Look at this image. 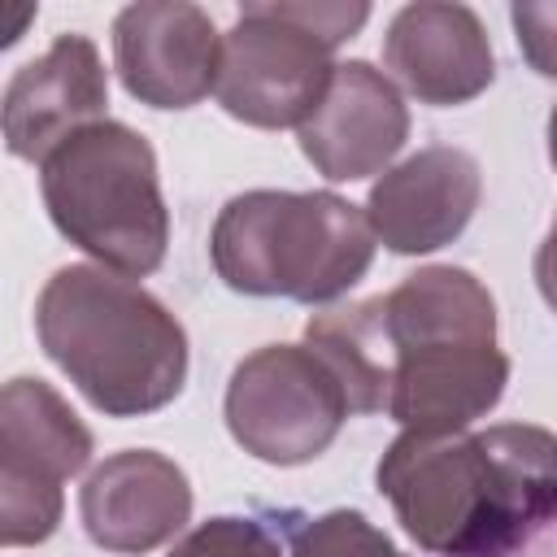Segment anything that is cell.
Wrapping results in <instances>:
<instances>
[{"instance_id": "obj_6", "label": "cell", "mask_w": 557, "mask_h": 557, "mask_svg": "<svg viewBox=\"0 0 557 557\" xmlns=\"http://www.w3.org/2000/svg\"><path fill=\"white\" fill-rule=\"evenodd\" d=\"M335 74L331 48L287 22L278 4H244L235 26L222 35L218 57V104L261 131L300 126L322 100Z\"/></svg>"}, {"instance_id": "obj_5", "label": "cell", "mask_w": 557, "mask_h": 557, "mask_svg": "<svg viewBox=\"0 0 557 557\" xmlns=\"http://www.w3.org/2000/svg\"><path fill=\"white\" fill-rule=\"evenodd\" d=\"M222 409L235 444L270 466L313 461L348 418L335 374L300 344H265L244 357Z\"/></svg>"}, {"instance_id": "obj_1", "label": "cell", "mask_w": 557, "mask_h": 557, "mask_svg": "<svg viewBox=\"0 0 557 557\" xmlns=\"http://www.w3.org/2000/svg\"><path fill=\"white\" fill-rule=\"evenodd\" d=\"M553 435L531 422L405 431L379 461V487L418 548L435 557H509L553 518Z\"/></svg>"}, {"instance_id": "obj_8", "label": "cell", "mask_w": 557, "mask_h": 557, "mask_svg": "<svg viewBox=\"0 0 557 557\" xmlns=\"http://www.w3.org/2000/svg\"><path fill=\"white\" fill-rule=\"evenodd\" d=\"M109 78L87 35H57L35 61H26L0 96L4 148L22 161H39L91 122H104Z\"/></svg>"}, {"instance_id": "obj_3", "label": "cell", "mask_w": 557, "mask_h": 557, "mask_svg": "<svg viewBox=\"0 0 557 557\" xmlns=\"http://www.w3.org/2000/svg\"><path fill=\"white\" fill-rule=\"evenodd\" d=\"M213 270L231 292L322 305L374 261L366 209L335 191H244L213 222Z\"/></svg>"}, {"instance_id": "obj_17", "label": "cell", "mask_w": 557, "mask_h": 557, "mask_svg": "<svg viewBox=\"0 0 557 557\" xmlns=\"http://www.w3.org/2000/svg\"><path fill=\"white\" fill-rule=\"evenodd\" d=\"M61 522V487L0 466V544H44Z\"/></svg>"}, {"instance_id": "obj_20", "label": "cell", "mask_w": 557, "mask_h": 557, "mask_svg": "<svg viewBox=\"0 0 557 557\" xmlns=\"http://www.w3.org/2000/svg\"><path fill=\"white\" fill-rule=\"evenodd\" d=\"M278 13L287 22H296L300 30H309L313 39H322L331 52L352 39L366 17H370V4H318V0H278Z\"/></svg>"}, {"instance_id": "obj_4", "label": "cell", "mask_w": 557, "mask_h": 557, "mask_svg": "<svg viewBox=\"0 0 557 557\" xmlns=\"http://www.w3.org/2000/svg\"><path fill=\"white\" fill-rule=\"evenodd\" d=\"M44 205L57 231L104 270L139 278L165 261L170 209L152 144L122 122H91L39 165Z\"/></svg>"}, {"instance_id": "obj_9", "label": "cell", "mask_w": 557, "mask_h": 557, "mask_svg": "<svg viewBox=\"0 0 557 557\" xmlns=\"http://www.w3.org/2000/svg\"><path fill=\"white\" fill-rule=\"evenodd\" d=\"M300 152L331 183L383 174L409 139V109L396 83L370 61L335 65L322 100L296 126Z\"/></svg>"}, {"instance_id": "obj_10", "label": "cell", "mask_w": 557, "mask_h": 557, "mask_svg": "<svg viewBox=\"0 0 557 557\" xmlns=\"http://www.w3.org/2000/svg\"><path fill=\"white\" fill-rule=\"evenodd\" d=\"M479 196V161L466 148L440 144L383 170V178L370 187L366 222L392 252H435L470 226Z\"/></svg>"}, {"instance_id": "obj_19", "label": "cell", "mask_w": 557, "mask_h": 557, "mask_svg": "<svg viewBox=\"0 0 557 557\" xmlns=\"http://www.w3.org/2000/svg\"><path fill=\"white\" fill-rule=\"evenodd\" d=\"M170 557H283V540L257 518H209L187 531Z\"/></svg>"}, {"instance_id": "obj_2", "label": "cell", "mask_w": 557, "mask_h": 557, "mask_svg": "<svg viewBox=\"0 0 557 557\" xmlns=\"http://www.w3.org/2000/svg\"><path fill=\"white\" fill-rule=\"evenodd\" d=\"M44 352L109 418L170 405L187 379L183 322L135 278L104 265H61L35 305Z\"/></svg>"}, {"instance_id": "obj_11", "label": "cell", "mask_w": 557, "mask_h": 557, "mask_svg": "<svg viewBox=\"0 0 557 557\" xmlns=\"http://www.w3.org/2000/svg\"><path fill=\"white\" fill-rule=\"evenodd\" d=\"M383 65L422 104H466L496 78L479 13L448 0L405 4L383 35Z\"/></svg>"}, {"instance_id": "obj_12", "label": "cell", "mask_w": 557, "mask_h": 557, "mask_svg": "<svg viewBox=\"0 0 557 557\" xmlns=\"http://www.w3.org/2000/svg\"><path fill=\"white\" fill-rule=\"evenodd\" d=\"M78 513L91 544L109 553H148L183 531L191 518V487L165 453L126 448L87 474Z\"/></svg>"}, {"instance_id": "obj_21", "label": "cell", "mask_w": 557, "mask_h": 557, "mask_svg": "<svg viewBox=\"0 0 557 557\" xmlns=\"http://www.w3.org/2000/svg\"><path fill=\"white\" fill-rule=\"evenodd\" d=\"M35 13H39V4H13V0H0V52L13 48V44L26 35V26L35 22Z\"/></svg>"}, {"instance_id": "obj_16", "label": "cell", "mask_w": 557, "mask_h": 557, "mask_svg": "<svg viewBox=\"0 0 557 557\" xmlns=\"http://www.w3.org/2000/svg\"><path fill=\"white\" fill-rule=\"evenodd\" d=\"M309 352L335 374L348 413H379L387 409V379H392V344L383 326L379 296L357 305H335L305 322Z\"/></svg>"}, {"instance_id": "obj_18", "label": "cell", "mask_w": 557, "mask_h": 557, "mask_svg": "<svg viewBox=\"0 0 557 557\" xmlns=\"http://www.w3.org/2000/svg\"><path fill=\"white\" fill-rule=\"evenodd\" d=\"M292 557H405L366 513L331 509L292 535Z\"/></svg>"}, {"instance_id": "obj_7", "label": "cell", "mask_w": 557, "mask_h": 557, "mask_svg": "<svg viewBox=\"0 0 557 557\" xmlns=\"http://www.w3.org/2000/svg\"><path fill=\"white\" fill-rule=\"evenodd\" d=\"M222 35L200 4L139 0L113 17V65L152 109H191L218 83Z\"/></svg>"}, {"instance_id": "obj_13", "label": "cell", "mask_w": 557, "mask_h": 557, "mask_svg": "<svg viewBox=\"0 0 557 557\" xmlns=\"http://www.w3.org/2000/svg\"><path fill=\"white\" fill-rule=\"evenodd\" d=\"M509 383V357L496 344L444 339L392 352L387 413L405 431H466Z\"/></svg>"}, {"instance_id": "obj_15", "label": "cell", "mask_w": 557, "mask_h": 557, "mask_svg": "<svg viewBox=\"0 0 557 557\" xmlns=\"http://www.w3.org/2000/svg\"><path fill=\"white\" fill-rule=\"evenodd\" d=\"M387 344H444V339H470V344H496V305L492 292L457 265H426L409 274L400 287L379 296Z\"/></svg>"}, {"instance_id": "obj_14", "label": "cell", "mask_w": 557, "mask_h": 557, "mask_svg": "<svg viewBox=\"0 0 557 557\" xmlns=\"http://www.w3.org/2000/svg\"><path fill=\"white\" fill-rule=\"evenodd\" d=\"M91 431L44 379H9L0 387V466L61 487L91 461Z\"/></svg>"}]
</instances>
